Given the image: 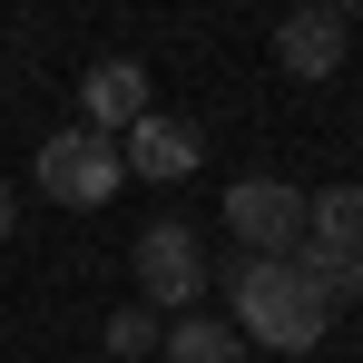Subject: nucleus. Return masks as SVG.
Listing matches in <instances>:
<instances>
[{
    "label": "nucleus",
    "instance_id": "f8f14e48",
    "mask_svg": "<svg viewBox=\"0 0 363 363\" xmlns=\"http://www.w3.org/2000/svg\"><path fill=\"white\" fill-rule=\"evenodd\" d=\"M10 216H20V206H10V186H0V236H10Z\"/></svg>",
    "mask_w": 363,
    "mask_h": 363
},
{
    "label": "nucleus",
    "instance_id": "f03ea898",
    "mask_svg": "<svg viewBox=\"0 0 363 363\" xmlns=\"http://www.w3.org/2000/svg\"><path fill=\"white\" fill-rule=\"evenodd\" d=\"M30 177H40V196L50 206H108L128 186V147L108 138V128H60V138H40V157H30Z\"/></svg>",
    "mask_w": 363,
    "mask_h": 363
},
{
    "label": "nucleus",
    "instance_id": "ddd939ff",
    "mask_svg": "<svg viewBox=\"0 0 363 363\" xmlns=\"http://www.w3.org/2000/svg\"><path fill=\"white\" fill-rule=\"evenodd\" d=\"M334 10H344V20H363V0H334Z\"/></svg>",
    "mask_w": 363,
    "mask_h": 363
},
{
    "label": "nucleus",
    "instance_id": "6e6552de",
    "mask_svg": "<svg viewBox=\"0 0 363 363\" xmlns=\"http://www.w3.org/2000/svg\"><path fill=\"white\" fill-rule=\"evenodd\" d=\"M157 354L167 363H245V334L226 324V314H196V304H186L177 324L157 334Z\"/></svg>",
    "mask_w": 363,
    "mask_h": 363
},
{
    "label": "nucleus",
    "instance_id": "f257e3e1",
    "mask_svg": "<svg viewBox=\"0 0 363 363\" xmlns=\"http://www.w3.org/2000/svg\"><path fill=\"white\" fill-rule=\"evenodd\" d=\"M226 304H236V334H255L265 354H304V344H324V324H334V304L304 275L295 245H285V255H236Z\"/></svg>",
    "mask_w": 363,
    "mask_h": 363
},
{
    "label": "nucleus",
    "instance_id": "39448f33",
    "mask_svg": "<svg viewBox=\"0 0 363 363\" xmlns=\"http://www.w3.org/2000/svg\"><path fill=\"white\" fill-rule=\"evenodd\" d=\"M275 60L295 69V79H344V60H354V20H344L334 0H295V10L275 20Z\"/></svg>",
    "mask_w": 363,
    "mask_h": 363
},
{
    "label": "nucleus",
    "instance_id": "7ed1b4c3",
    "mask_svg": "<svg viewBox=\"0 0 363 363\" xmlns=\"http://www.w3.org/2000/svg\"><path fill=\"white\" fill-rule=\"evenodd\" d=\"M138 295L157 304V314H186V304L206 295V236L177 226V216L138 226Z\"/></svg>",
    "mask_w": 363,
    "mask_h": 363
},
{
    "label": "nucleus",
    "instance_id": "9d476101",
    "mask_svg": "<svg viewBox=\"0 0 363 363\" xmlns=\"http://www.w3.org/2000/svg\"><path fill=\"white\" fill-rule=\"evenodd\" d=\"M295 255H304V275L324 285V304H354V295H363V255H354V245H314V236H295Z\"/></svg>",
    "mask_w": 363,
    "mask_h": 363
},
{
    "label": "nucleus",
    "instance_id": "1a4fd4ad",
    "mask_svg": "<svg viewBox=\"0 0 363 363\" xmlns=\"http://www.w3.org/2000/svg\"><path fill=\"white\" fill-rule=\"evenodd\" d=\"M304 236H314V245H354V255H363V186L304 196Z\"/></svg>",
    "mask_w": 363,
    "mask_h": 363
},
{
    "label": "nucleus",
    "instance_id": "0eeeda50",
    "mask_svg": "<svg viewBox=\"0 0 363 363\" xmlns=\"http://www.w3.org/2000/svg\"><path fill=\"white\" fill-rule=\"evenodd\" d=\"M79 118L108 128V138L138 128V118H147V69H138V60H99L89 79H79Z\"/></svg>",
    "mask_w": 363,
    "mask_h": 363
},
{
    "label": "nucleus",
    "instance_id": "9b49d317",
    "mask_svg": "<svg viewBox=\"0 0 363 363\" xmlns=\"http://www.w3.org/2000/svg\"><path fill=\"white\" fill-rule=\"evenodd\" d=\"M108 354H157V304H128V314H108Z\"/></svg>",
    "mask_w": 363,
    "mask_h": 363
},
{
    "label": "nucleus",
    "instance_id": "20e7f679",
    "mask_svg": "<svg viewBox=\"0 0 363 363\" xmlns=\"http://www.w3.org/2000/svg\"><path fill=\"white\" fill-rule=\"evenodd\" d=\"M226 236H236L245 255H285V245L304 236V196L285 177H236L226 186Z\"/></svg>",
    "mask_w": 363,
    "mask_h": 363
},
{
    "label": "nucleus",
    "instance_id": "423d86ee",
    "mask_svg": "<svg viewBox=\"0 0 363 363\" xmlns=\"http://www.w3.org/2000/svg\"><path fill=\"white\" fill-rule=\"evenodd\" d=\"M118 147H128V177H157V186H177L186 167H196V128L157 118V108H147L138 128H118Z\"/></svg>",
    "mask_w": 363,
    "mask_h": 363
}]
</instances>
